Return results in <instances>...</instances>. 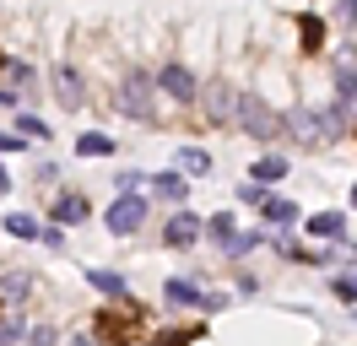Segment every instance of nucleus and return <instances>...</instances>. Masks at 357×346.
<instances>
[{
  "instance_id": "nucleus-1",
  "label": "nucleus",
  "mask_w": 357,
  "mask_h": 346,
  "mask_svg": "<svg viewBox=\"0 0 357 346\" xmlns=\"http://www.w3.org/2000/svg\"><path fill=\"white\" fill-rule=\"evenodd\" d=\"M287 125H292V135H298L303 146H331L335 135L347 130V114H341V108H298Z\"/></svg>"
},
{
  "instance_id": "nucleus-2",
  "label": "nucleus",
  "mask_w": 357,
  "mask_h": 346,
  "mask_svg": "<svg viewBox=\"0 0 357 346\" xmlns=\"http://www.w3.org/2000/svg\"><path fill=\"white\" fill-rule=\"evenodd\" d=\"M103 222H109L114 238H130L135 227L146 222V200H141V195H119V200L109 206V216H103Z\"/></svg>"
},
{
  "instance_id": "nucleus-3",
  "label": "nucleus",
  "mask_w": 357,
  "mask_h": 346,
  "mask_svg": "<svg viewBox=\"0 0 357 346\" xmlns=\"http://www.w3.org/2000/svg\"><path fill=\"white\" fill-rule=\"evenodd\" d=\"M238 125H244V135H255V141L282 135V119H276V114H271L260 98H244V103H238Z\"/></svg>"
},
{
  "instance_id": "nucleus-4",
  "label": "nucleus",
  "mask_w": 357,
  "mask_h": 346,
  "mask_svg": "<svg viewBox=\"0 0 357 346\" xmlns=\"http://www.w3.org/2000/svg\"><path fill=\"white\" fill-rule=\"evenodd\" d=\"M119 108L125 114H135V119H152V76H125L119 82Z\"/></svg>"
},
{
  "instance_id": "nucleus-5",
  "label": "nucleus",
  "mask_w": 357,
  "mask_h": 346,
  "mask_svg": "<svg viewBox=\"0 0 357 346\" xmlns=\"http://www.w3.org/2000/svg\"><path fill=\"white\" fill-rule=\"evenodd\" d=\"M162 298L174 303V308H222V298H211V292H201L195 281H178V276L162 287Z\"/></svg>"
},
{
  "instance_id": "nucleus-6",
  "label": "nucleus",
  "mask_w": 357,
  "mask_h": 346,
  "mask_svg": "<svg viewBox=\"0 0 357 346\" xmlns=\"http://www.w3.org/2000/svg\"><path fill=\"white\" fill-rule=\"evenodd\" d=\"M238 103H244V98H238V92H233L227 82H217L211 92H206V114H211L217 125H227V119H238Z\"/></svg>"
},
{
  "instance_id": "nucleus-7",
  "label": "nucleus",
  "mask_w": 357,
  "mask_h": 346,
  "mask_svg": "<svg viewBox=\"0 0 357 346\" xmlns=\"http://www.w3.org/2000/svg\"><path fill=\"white\" fill-rule=\"evenodd\" d=\"M157 86H162V92H168V98H174V103H190V98H195V76H190V70H184V65H168V70H162V76H157Z\"/></svg>"
},
{
  "instance_id": "nucleus-8",
  "label": "nucleus",
  "mask_w": 357,
  "mask_h": 346,
  "mask_svg": "<svg viewBox=\"0 0 357 346\" xmlns=\"http://www.w3.org/2000/svg\"><path fill=\"white\" fill-rule=\"evenodd\" d=\"M54 92H60L66 108H82V76H76L70 65H54Z\"/></svg>"
},
{
  "instance_id": "nucleus-9",
  "label": "nucleus",
  "mask_w": 357,
  "mask_h": 346,
  "mask_svg": "<svg viewBox=\"0 0 357 346\" xmlns=\"http://www.w3.org/2000/svg\"><path fill=\"white\" fill-rule=\"evenodd\" d=\"M195 238H201V222H195L190 211H174V216H168V243H174V249L195 243Z\"/></svg>"
},
{
  "instance_id": "nucleus-10",
  "label": "nucleus",
  "mask_w": 357,
  "mask_h": 346,
  "mask_svg": "<svg viewBox=\"0 0 357 346\" xmlns=\"http://www.w3.org/2000/svg\"><path fill=\"white\" fill-rule=\"evenodd\" d=\"M49 216H54V222H87V200H82V195H60V200H54V206H49Z\"/></svg>"
},
{
  "instance_id": "nucleus-11",
  "label": "nucleus",
  "mask_w": 357,
  "mask_h": 346,
  "mask_svg": "<svg viewBox=\"0 0 357 346\" xmlns=\"http://www.w3.org/2000/svg\"><path fill=\"white\" fill-rule=\"evenodd\" d=\"M27 292H33V276H27V271H11V276H0V298L11 303V308H17Z\"/></svg>"
},
{
  "instance_id": "nucleus-12",
  "label": "nucleus",
  "mask_w": 357,
  "mask_h": 346,
  "mask_svg": "<svg viewBox=\"0 0 357 346\" xmlns=\"http://www.w3.org/2000/svg\"><path fill=\"white\" fill-rule=\"evenodd\" d=\"M309 233L314 238H341L347 233V216L341 211H319V216H309Z\"/></svg>"
},
{
  "instance_id": "nucleus-13",
  "label": "nucleus",
  "mask_w": 357,
  "mask_h": 346,
  "mask_svg": "<svg viewBox=\"0 0 357 346\" xmlns=\"http://www.w3.org/2000/svg\"><path fill=\"white\" fill-rule=\"evenodd\" d=\"M249 173H255V184H276V179H287V163H282L276 151H266V157H260Z\"/></svg>"
},
{
  "instance_id": "nucleus-14",
  "label": "nucleus",
  "mask_w": 357,
  "mask_h": 346,
  "mask_svg": "<svg viewBox=\"0 0 357 346\" xmlns=\"http://www.w3.org/2000/svg\"><path fill=\"white\" fill-rule=\"evenodd\" d=\"M260 216H266L271 227H292V222H298V206H292V200H266Z\"/></svg>"
},
{
  "instance_id": "nucleus-15",
  "label": "nucleus",
  "mask_w": 357,
  "mask_h": 346,
  "mask_svg": "<svg viewBox=\"0 0 357 346\" xmlns=\"http://www.w3.org/2000/svg\"><path fill=\"white\" fill-rule=\"evenodd\" d=\"M152 190L162 195V200H174V206H184V179H178V173H157V179H152Z\"/></svg>"
},
{
  "instance_id": "nucleus-16",
  "label": "nucleus",
  "mask_w": 357,
  "mask_h": 346,
  "mask_svg": "<svg viewBox=\"0 0 357 346\" xmlns=\"http://www.w3.org/2000/svg\"><path fill=\"white\" fill-rule=\"evenodd\" d=\"M87 281L98 292H109V298H125V276L119 271H87Z\"/></svg>"
},
{
  "instance_id": "nucleus-17",
  "label": "nucleus",
  "mask_w": 357,
  "mask_h": 346,
  "mask_svg": "<svg viewBox=\"0 0 357 346\" xmlns=\"http://www.w3.org/2000/svg\"><path fill=\"white\" fill-rule=\"evenodd\" d=\"M206 233L217 238V249H227V243L238 238V227H233V216H211V222H206Z\"/></svg>"
},
{
  "instance_id": "nucleus-18",
  "label": "nucleus",
  "mask_w": 357,
  "mask_h": 346,
  "mask_svg": "<svg viewBox=\"0 0 357 346\" xmlns=\"http://www.w3.org/2000/svg\"><path fill=\"white\" fill-rule=\"evenodd\" d=\"M76 151H82V157H109L114 141H109V135H92V130H87V135L76 141Z\"/></svg>"
},
{
  "instance_id": "nucleus-19",
  "label": "nucleus",
  "mask_w": 357,
  "mask_h": 346,
  "mask_svg": "<svg viewBox=\"0 0 357 346\" xmlns=\"http://www.w3.org/2000/svg\"><path fill=\"white\" fill-rule=\"evenodd\" d=\"M178 168H190V173H206V168H211V157H206L201 146H178Z\"/></svg>"
},
{
  "instance_id": "nucleus-20",
  "label": "nucleus",
  "mask_w": 357,
  "mask_h": 346,
  "mask_svg": "<svg viewBox=\"0 0 357 346\" xmlns=\"http://www.w3.org/2000/svg\"><path fill=\"white\" fill-rule=\"evenodd\" d=\"M6 233H11V238H44V233H38V222H33V216H22V211L6 216Z\"/></svg>"
},
{
  "instance_id": "nucleus-21",
  "label": "nucleus",
  "mask_w": 357,
  "mask_h": 346,
  "mask_svg": "<svg viewBox=\"0 0 357 346\" xmlns=\"http://www.w3.org/2000/svg\"><path fill=\"white\" fill-rule=\"evenodd\" d=\"M6 82H11V92H22V86L33 82V70H27L22 60H6Z\"/></svg>"
},
{
  "instance_id": "nucleus-22",
  "label": "nucleus",
  "mask_w": 357,
  "mask_h": 346,
  "mask_svg": "<svg viewBox=\"0 0 357 346\" xmlns=\"http://www.w3.org/2000/svg\"><path fill=\"white\" fill-rule=\"evenodd\" d=\"M22 341V319L11 314V319H0V346H17Z\"/></svg>"
},
{
  "instance_id": "nucleus-23",
  "label": "nucleus",
  "mask_w": 357,
  "mask_h": 346,
  "mask_svg": "<svg viewBox=\"0 0 357 346\" xmlns=\"http://www.w3.org/2000/svg\"><path fill=\"white\" fill-rule=\"evenodd\" d=\"M17 130H22L27 141H38V135H49V130H44V119H33V114H22V119H17Z\"/></svg>"
},
{
  "instance_id": "nucleus-24",
  "label": "nucleus",
  "mask_w": 357,
  "mask_h": 346,
  "mask_svg": "<svg viewBox=\"0 0 357 346\" xmlns=\"http://www.w3.org/2000/svg\"><path fill=\"white\" fill-rule=\"evenodd\" d=\"M319 38H325V27H319V17H303V43H309V49H319Z\"/></svg>"
},
{
  "instance_id": "nucleus-25",
  "label": "nucleus",
  "mask_w": 357,
  "mask_h": 346,
  "mask_svg": "<svg viewBox=\"0 0 357 346\" xmlns=\"http://www.w3.org/2000/svg\"><path fill=\"white\" fill-rule=\"evenodd\" d=\"M27 341H33V346H60V336H54V324H38Z\"/></svg>"
},
{
  "instance_id": "nucleus-26",
  "label": "nucleus",
  "mask_w": 357,
  "mask_h": 346,
  "mask_svg": "<svg viewBox=\"0 0 357 346\" xmlns=\"http://www.w3.org/2000/svg\"><path fill=\"white\" fill-rule=\"evenodd\" d=\"M335 298L357 303V276H335Z\"/></svg>"
},
{
  "instance_id": "nucleus-27",
  "label": "nucleus",
  "mask_w": 357,
  "mask_h": 346,
  "mask_svg": "<svg viewBox=\"0 0 357 346\" xmlns=\"http://www.w3.org/2000/svg\"><path fill=\"white\" fill-rule=\"evenodd\" d=\"M141 179H146V173H119V195H135V190H141Z\"/></svg>"
},
{
  "instance_id": "nucleus-28",
  "label": "nucleus",
  "mask_w": 357,
  "mask_h": 346,
  "mask_svg": "<svg viewBox=\"0 0 357 346\" xmlns=\"http://www.w3.org/2000/svg\"><path fill=\"white\" fill-rule=\"evenodd\" d=\"M70 346H103V336H92V330H82V336H70Z\"/></svg>"
},
{
  "instance_id": "nucleus-29",
  "label": "nucleus",
  "mask_w": 357,
  "mask_h": 346,
  "mask_svg": "<svg viewBox=\"0 0 357 346\" xmlns=\"http://www.w3.org/2000/svg\"><path fill=\"white\" fill-rule=\"evenodd\" d=\"M335 11H341L347 22H357V0H335Z\"/></svg>"
},
{
  "instance_id": "nucleus-30",
  "label": "nucleus",
  "mask_w": 357,
  "mask_h": 346,
  "mask_svg": "<svg viewBox=\"0 0 357 346\" xmlns=\"http://www.w3.org/2000/svg\"><path fill=\"white\" fill-rule=\"evenodd\" d=\"M22 146V135H6V130H0V151H17Z\"/></svg>"
},
{
  "instance_id": "nucleus-31",
  "label": "nucleus",
  "mask_w": 357,
  "mask_h": 346,
  "mask_svg": "<svg viewBox=\"0 0 357 346\" xmlns=\"http://www.w3.org/2000/svg\"><path fill=\"white\" fill-rule=\"evenodd\" d=\"M0 190H11V173H6V168H0Z\"/></svg>"
},
{
  "instance_id": "nucleus-32",
  "label": "nucleus",
  "mask_w": 357,
  "mask_h": 346,
  "mask_svg": "<svg viewBox=\"0 0 357 346\" xmlns=\"http://www.w3.org/2000/svg\"><path fill=\"white\" fill-rule=\"evenodd\" d=\"M352 206H357V190H352Z\"/></svg>"
}]
</instances>
